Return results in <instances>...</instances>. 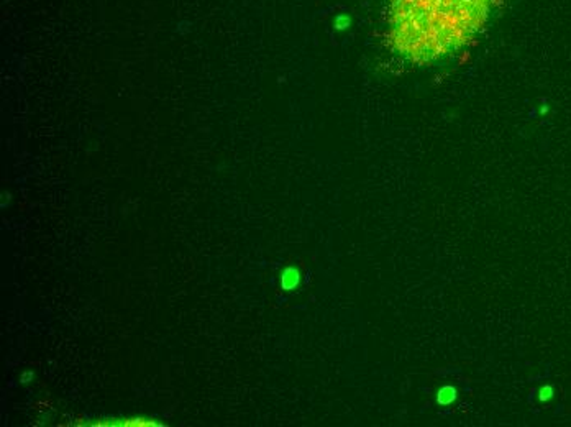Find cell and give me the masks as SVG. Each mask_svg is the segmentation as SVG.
<instances>
[{
  "label": "cell",
  "instance_id": "6da1fadb",
  "mask_svg": "<svg viewBox=\"0 0 571 427\" xmlns=\"http://www.w3.org/2000/svg\"><path fill=\"white\" fill-rule=\"evenodd\" d=\"M496 0H389L391 48L417 66L465 48L483 28Z\"/></svg>",
  "mask_w": 571,
  "mask_h": 427
},
{
  "label": "cell",
  "instance_id": "7a4b0ae2",
  "mask_svg": "<svg viewBox=\"0 0 571 427\" xmlns=\"http://www.w3.org/2000/svg\"><path fill=\"white\" fill-rule=\"evenodd\" d=\"M94 427H161L163 424L151 417L133 416V417H109V419H96L92 422H80Z\"/></svg>",
  "mask_w": 571,
  "mask_h": 427
},
{
  "label": "cell",
  "instance_id": "3957f363",
  "mask_svg": "<svg viewBox=\"0 0 571 427\" xmlns=\"http://www.w3.org/2000/svg\"><path fill=\"white\" fill-rule=\"evenodd\" d=\"M300 281H302V273H300V269L297 266H286L284 269L281 271L279 275V286L282 291H287V293H291V291L297 289Z\"/></svg>",
  "mask_w": 571,
  "mask_h": 427
},
{
  "label": "cell",
  "instance_id": "277c9868",
  "mask_svg": "<svg viewBox=\"0 0 571 427\" xmlns=\"http://www.w3.org/2000/svg\"><path fill=\"white\" fill-rule=\"evenodd\" d=\"M456 398H458V389L452 385H445L437 391V403L440 406H450V404L456 401Z\"/></svg>",
  "mask_w": 571,
  "mask_h": 427
},
{
  "label": "cell",
  "instance_id": "5b68a950",
  "mask_svg": "<svg viewBox=\"0 0 571 427\" xmlns=\"http://www.w3.org/2000/svg\"><path fill=\"white\" fill-rule=\"evenodd\" d=\"M555 398V388L551 385H543L537 389V401L542 404L550 403Z\"/></svg>",
  "mask_w": 571,
  "mask_h": 427
},
{
  "label": "cell",
  "instance_id": "8992f818",
  "mask_svg": "<svg viewBox=\"0 0 571 427\" xmlns=\"http://www.w3.org/2000/svg\"><path fill=\"white\" fill-rule=\"evenodd\" d=\"M33 380H35V373L31 371V370H26V371H23V373L20 375V381H21L23 385H28V383H31Z\"/></svg>",
  "mask_w": 571,
  "mask_h": 427
},
{
  "label": "cell",
  "instance_id": "52a82bcc",
  "mask_svg": "<svg viewBox=\"0 0 571 427\" xmlns=\"http://www.w3.org/2000/svg\"><path fill=\"white\" fill-rule=\"evenodd\" d=\"M335 26H336L338 30L347 28V26H348V19H347V17H343V15L338 17V19L335 20Z\"/></svg>",
  "mask_w": 571,
  "mask_h": 427
}]
</instances>
